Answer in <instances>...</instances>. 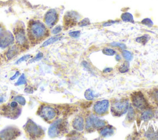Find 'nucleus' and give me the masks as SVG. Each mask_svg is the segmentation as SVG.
I'll return each instance as SVG.
<instances>
[{
	"instance_id": "nucleus-29",
	"label": "nucleus",
	"mask_w": 158,
	"mask_h": 140,
	"mask_svg": "<svg viewBox=\"0 0 158 140\" xmlns=\"http://www.w3.org/2000/svg\"><path fill=\"white\" fill-rule=\"evenodd\" d=\"M32 56L30 55H25L22 57H21L20 59H19L17 61H16V64H21L23 62H25V61H28L29 59H30Z\"/></svg>"
},
{
	"instance_id": "nucleus-1",
	"label": "nucleus",
	"mask_w": 158,
	"mask_h": 140,
	"mask_svg": "<svg viewBox=\"0 0 158 140\" xmlns=\"http://www.w3.org/2000/svg\"><path fill=\"white\" fill-rule=\"evenodd\" d=\"M27 36L32 44H37L48 36V30L44 24L32 20L28 24Z\"/></svg>"
},
{
	"instance_id": "nucleus-2",
	"label": "nucleus",
	"mask_w": 158,
	"mask_h": 140,
	"mask_svg": "<svg viewBox=\"0 0 158 140\" xmlns=\"http://www.w3.org/2000/svg\"><path fill=\"white\" fill-rule=\"evenodd\" d=\"M14 34L15 37L17 45L20 48L27 49L29 44L27 36H26L25 27L22 22H19L14 29Z\"/></svg>"
},
{
	"instance_id": "nucleus-30",
	"label": "nucleus",
	"mask_w": 158,
	"mask_h": 140,
	"mask_svg": "<svg viewBox=\"0 0 158 140\" xmlns=\"http://www.w3.org/2000/svg\"><path fill=\"white\" fill-rule=\"evenodd\" d=\"M43 57V53L41 52H38L35 57H34V58H32L30 59V61H29V63H33V62H36V61H40V60H41Z\"/></svg>"
},
{
	"instance_id": "nucleus-40",
	"label": "nucleus",
	"mask_w": 158,
	"mask_h": 140,
	"mask_svg": "<svg viewBox=\"0 0 158 140\" xmlns=\"http://www.w3.org/2000/svg\"><path fill=\"white\" fill-rule=\"evenodd\" d=\"M112 70H113V69L111 68H106L103 70V73H109Z\"/></svg>"
},
{
	"instance_id": "nucleus-39",
	"label": "nucleus",
	"mask_w": 158,
	"mask_h": 140,
	"mask_svg": "<svg viewBox=\"0 0 158 140\" xmlns=\"http://www.w3.org/2000/svg\"><path fill=\"white\" fill-rule=\"evenodd\" d=\"M19 75V71H17V72L15 73V74H14V75H13V76L11 77V80H14V79H16L17 77H18Z\"/></svg>"
},
{
	"instance_id": "nucleus-21",
	"label": "nucleus",
	"mask_w": 158,
	"mask_h": 140,
	"mask_svg": "<svg viewBox=\"0 0 158 140\" xmlns=\"http://www.w3.org/2000/svg\"><path fill=\"white\" fill-rule=\"evenodd\" d=\"M84 95H85V98L87 100H88V101H91V100H93L95 98L93 91L91 89H88L85 91Z\"/></svg>"
},
{
	"instance_id": "nucleus-20",
	"label": "nucleus",
	"mask_w": 158,
	"mask_h": 140,
	"mask_svg": "<svg viewBox=\"0 0 158 140\" xmlns=\"http://www.w3.org/2000/svg\"><path fill=\"white\" fill-rule=\"evenodd\" d=\"M145 136L148 139H158V132H156L152 129L151 131H148L145 134Z\"/></svg>"
},
{
	"instance_id": "nucleus-5",
	"label": "nucleus",
	"mask_w": 158,
	"mask_h": 140,
	"mask_svg": "<svg viewBox=\"0 0 158 140\" xmlns=\"http://www.w3.org/2000/svg\"><path fill=\"white\" fill-rule=\"evenodd\" d=\"M14 38L12 33L0 26V48L4 49L12 45Z\"/></svg>"
},
{
	"instance_id": "nucleus-27",
	"label": "nucleus",
	"mask_w": 158,
	"mask_h": 140,
	"mask_svg": "<svg viewBox=\"0 0 158 140\" xmlns=\"http://www.w3.org/2000/svg\"><path fill=\"white\" fill-rule=\"evenodd\" d=\"M103 53L105 55L108 56H114L116 55V52L110 48H104L103 50Z\"/></svg>"
},
{
	"instance_id": "nucleus-35",
	"label": "nucleus",
	"mask_w": 158,
	"mask_h": 140,
	"mask_svg": "<svg viewBox=\"0 0 158 140\" xmlns=\"http://www.w3.org/2000/svg\"><path fill=\"white\" fill-rule=\"evenodd\" d=\"M111 45L112 46H114V47H119L122 49H125L126 48V45L124 43H111Z\"/></svg>"
},
{
	"instance_id": "nucleus-28",
	"label": "nucleus",
	"mask_w": 158,
	"mask_h": 140,
	"mask_svg": "<svg viewBox=\"0 0 158 140\" xmlns=\"http://www.w3.org/2000/svg\"><path fill=\"white\" fill-rule=\"evenodd\" d=\"M14 101L17 102L19 104H21V106H25L26 103V100L25 99L21 96H17L14 98Z\"/></svg>"
},
{
	"instance_id": "nucleus-24",
	"label": "nucleus",
	"mask_w": 158,
	"mask_h": 140,
	"mask_svg": "<svg viewBox=\"0 0 158 140\" xmlns=\"http://www.w3.org/2000/svg\"><path fill=\"white\" fill-rule=\"evenodd\" d=\"M122 56L125 59L127 60V61H131V60H132V58H133L131 53L127 50H123L122 51Z\"/></svg>"
},
{
	"instance_id": "nucleus-14",
	"label": "nucleus",
	"mask_w": 158,
	"mask_h": 140,
	"mask_svg": "<svg viewBox=\"0 0 158 140\" xmlns=\"http://www.w3.org/2000/svg\"><path fill=\"white\" fill-rule=\"evenodd\" d=\"M72 126L77 131H82L85 127V123L83 117L80 116L76 117L72 122Z\"/></svg>"
},
{
	"instance_id": "nucleus-15",
	"label": "nucleus",
	"mask_w": 158,
	"mask_h": 140,
	"mask_svg": "<svg viewBox=\"0 0 158 140\" xmlns=\"http://www.w3.org/2000/svg\"><path fill=\"white\" fill-rule=\"evenodd\" d=\"M19 47L16 45H14L9 48L8 51L6 52V56L8 60H11L15 57L19 53Z\"/></svg>"
},
{
	"instance_id": "nucleus-33",
	"label": "nucleus",
	"mask_w": 158,
	"mask_h": 140,
	"mask_svg": "<svg viewBox=\"0 0 158 140\" xmlns=\"http://www.w3.org/2000/svg\"><path fill=\"white\" fill-rule=\"evenodd\" d=\"M90 20L88 18H85L83 20H82L80 22H79L78 25L80 27H85V26L90 25Z\"/></svg>"
},
{
	"instance_id": "nucleus-38",
	"label": "nucleus",
	"mask_w": 158,
	"mask_h": 140,
	"mask_svg": "<svg viewBox=\"0 0 158 140\" xmlns=\"http://www.w3.org/2000/svg\"><path fill=\"white\" fill-rule=\"evenodd\" d=\"M82 64H83V65L87 69V70H91V68L90 67V64H89L87 62H86V61H83V62H82Z\"/></svg>"
},
{
	"instance_id": "nucleus-18",
	"label": "nucleus",
	"mask_w": 158,
	"mask_h": 140,
	"mask_svg": "<svg viewBox=\"0 0 158 140\" xmlns=\"http://www.w3.org/2000/svg\"><path fill=\"white\" fill-rule=\"evenodd\" d=\"M114 130L110 127H106L103 129L101 132L100 135L103 137H109L114 134Z\"/></svg>"
},
{
	"instance_id": "nucleus-31",
	"label": "nucleus",
	"mask_w": 158,
	"mask_h": 140,
	"mask_svg": "<svg viewBox=\"0 0 158 140\" xmlns=\"http://www.w3.org/2000/svg\"><path fill=\"white\" fill-rule=\"evenodd\" d=\"M141 23L144 25H145L148 27H152L153 25V21H151V20L149 18H146V19H144L143 21H141Z\"/></svg>"
},
{
	"instance_id": "nucleus-36",
	"label": "nucleus",
	"mask_w": 158,
	"mask_h": 140,
	"mask_svg": "<svg viewBox=\"0 0 158 140\" xmlns=\"http://www.w3.org/2000/svg\"><path fill=\"white\" fill-rule=\"evenodd\" d=\"M117 22H119V21H108V22H105V23H104L103 24V25L104 26V27H108V26H110V25H113L114 24H116V23H117Z\"/></svg>"
},
{
	"instance_id": "nucleus-19",
	"label": "nucleus",
	"mask_w": 158,
	"mask_h": 140,
	"mask_svg": "<svg viewBox=\"0 0 158 140\" xmlns=\"http://www.w3.org/2000/svg\"><path fill=\"white\" fill-rule=\"evenodd\" d=\"M61 38H62V37L59 36V35H56L55 37H52L49 38L48 39H47V40L46 42H45L42 45V47H45V46H47L50 45L56 42L59 40V39H60Z\"/></svg>"
},
{
	"instance_id": "nucleus-26",
	"label": "nucleus",
	"mask_w": 158,
	"mask_h": 140,
	"mask_svg": "<svg viewBox=\"0 0 158 140\" xmlns=\"http://www.w3.org/2000/svg\"><path fill=\"white\" fill-rule=\"evenodd\" d=\"M27 81H26V78H25V76L24 74H22L20 77L18 78L17 82L16 83V86H19V85H24L26 83Z\"/></svg>"
},
{
	"instance_id": "nucleus-13",
	"label": "nucleus",
	"mask_w": 158,
	"mask_h": 140,
	"mask_svg": "<svg viewBox=\"0 0 158 140\" xmlns=\"http://www.w3.org/2000/svg\"><path fill=\"white\" fill-rule=\"evenodd\" d=\"M18 131H16V129L12 128H8L4 129L3 131L0 132V138L2 139H11L16 136V134Z\"/></svg>"
},
{
	"instance_id": "nucleus-42",
	"label": "nucleus",
	"mask_w": 158,
	"mask_h": 140,
	"mask_svg": "<svg viewBox=\"0 0 158 140\" xmlns=\"http://www.w3.org/2000/svg\"><path fill=\"white\" fill-rule=\"evenodd\" d=\"M116 61H119L121 59V57L120 55H116Z\"/></svg>"
},
{
	"instance_id": "nucleus-7",
	"label": "nucleus",
	"mask_w": 158,
	"mask_h": 140,
	"mask_svg": "<svg viewBox=\"0 0 158 140\" xmlns=\"http://www.w3.org/2000/svg\"><path fill=\"white\" fill-rule=\"evenodd\" d=\"M38 114L39 116L44 119L45 121L49 122L55 118L56 116V111L51 106L43 105L39 109Z\"/></svg>"
},
{
	"instance_id": "nucleus-16",
	"label": "nucleus",
	"mask_w": 158,
	"mask_h": 140,
	"mask_svg": "<svg viewBox=\"0 0 158 140\" xmlns=\"http://www.w3.org/2000/svg\"><path fill=\"white\" fill-rule=\"evenodd\" d=\"M153 117H154L153 112L149 109H148L142 113L141 118L144 121H148L149 120L152 118Z\"/></svg>"
},
{
	"instance_id": "nucleus-34",
	"label": "nucleus",
	"mask_w": 158,
	"mask_h": 140,
	"mask_svg": "<svg viewBox=\"0 0 158 140\" xmlns=\"http://www.w3.org/2000/svg\"><path fill=\"white\" fill-rule=\"evenodd\" d=\"M62 27L61 25H57L52 30V33L55 35L58 34L59 33H60L62 31Z\"/></svg>"
},
{
	"instance_id": "nucleus-41",
	"label": "nucleus",
	"mask_w": 158,
	"mask_h": 140,
	"mask_svg": "<svg viewBox=\"0 0 158 140\" xmlns=\"http://www.w3.org/2000/svg\"><path fill=\"white\" fill-rule=\"evenodd\" d=\"M154 97H155V99H156V101L158 103V90H156V92L154 93Z\"/></svg>"
},
{
	"instance_id": "nucleus-32",
	"label": "nucleus",
	"mask_w": 158,
	"mask_h": 140,
	"mask_svg": "<svg viewBox=\"0 0 158 140\" xmlns=\"http://www.w3.org/2000/svg\"><path fill=\"white\" fill-rule=\"evenodd\" d=\"M69 35L70 37L74 38H77L80 35V31L77 30V31H72L69 32Z\"/></svg>"
},
{
	"instance_id": "nucleus-9",
	"label": "nucleus",
	"mask_w": 158,
	"mask_h": 140,
	"mask_svg": "<svg viewBox=\"0 0 158 140\" xmlns=\"http://www.w3.org/2000/svg\"><path fill=\"white\" fill-rule=\"evenodd\" d=\"M106 125V122L95 115H91L86 120V129L92 130L103 128Z\"/></svg>"
},
{
	"instance_id": "nucleus-17",
	"label": "nucleus",
	"mask_w": 158,
	"mask_h": 140,
	"mask_svg": "<svg viewBox=\"0 0 158 140\" xmlns=\"http://www.w3.org/2000/svg\"><path fill=\"white\" fill-rule=\"evenodd\" d=\"M121 19L125 22H131L134 23V17L129 12H124L121 16Z\"/></svg>"
},
{
	"instance_id": "nucleus-22",
	"label": "nucleus",
	"mask_w": 158,
	"mask_h": 140,
	"mask_svg": "<svg viewBox=\"0 0 158 140\" xmlns=\"http://www.w3.org/2000/svg\"><path fill=\"white\" fill-rule=\"evenodd\" d=\"M128 111L129 112H128V115H127V118L130 122H131L135 118V111L134 108L132 107H131V106H129Z\"/></svg>"
},
{
	"instance_id": "nucleus-10",
	"label": "nucleus",
	"mask_w": 158,
	"mask_h": 140,
	"mask_svg": "<svg viewBox=\"0 0 158 140\" xmlns=\"http://www.w3.org/2000/svg\"><path fill=\"white\" fill-rule=\"evenodd\" d=\"M44 21L48 27H53L58 21V14L56 10L55 9L48 10L45 15Z\"/></svg>"
},
{
	"instance_id": "nucleus-43",
	"label": "nucleus",
	"mask_w": 158,
	"mask_h": 140,
	"mask_svg": "<svg viewBox=\"0 0 158 140\" xmlns=\"http://www.w3.org/2000/svg\"><path fill=\"white\" fill-rule=\"evenodd\" d=\"M4 98H2V97H0V103H3V102H4Z\"/></svg>"
},
{
	"instance_id": "nucleus-25",
	"label": "nucleus",
	"mask_w": 158,
	"mask_h": 140,
	"mask_svg": "<svg viewBox=\"0 0 158 140\" xmlns=\"http://www.w3.org/2000/svg\"><path fill=\"white\" fill-rule=\"evenodd\" d=\"M149 39V37L148 35H143L140 37H138L136 39V42L139 43H142L143 45L146 44L147 42Z\"/></svg>"
},
{
	"instance_id": "nucleus-11",
	"label": "nucleus",
	"mask_w": 158,
	"mask_h": 140,
	"mask_svg": "<svg viewBox=\"0 0 158 140\" xmlns=\"http://www.w3.org/2000/svg\"><path fill=\"white\" fill-rule=\"evenodd\" d=\"M80 19V16L75 11H69L64 16V24L65 26L71 27L75 25Z\"/></svg>"
},
{
	"instance_id": "nucleus-3",
	"label": "nucleus",
	"mask_w": 158,
	"mask_h": 140,
	"mask_svg": "<svg viewBox=\"0 0 158 140\" xmlns=\"http://www.w3.org/2000/svg\"><path fill=\"white\" fill-rule=\"evenodd\" d=\"M129 108V101L127 99H122L113 103L111 106V112L116 117H120L128 111Z\"/></svg>"
},
{
	"instance_id": "nucleus-8",
	"label": "nucleus",
	"mask_w": 158,
	"mask_h": 140,
	"mask_svg": "<svg viewBox=\"0 0 158 140\" xmlns=\"http://www.w3.org/2000/svg\"><path fill=\"white\" fill-rule=\"evenodd\" d=\"M131 102L135 108L143 111L148 107V103L141 92H135L131 95Z\"/></svg>"
},
{
	"instance_id": "nucleus-4",
	"label": "nucleus",
	"mask_w": 158,
	"mask_h": 140,
	"mask_svg": "<svg viewBox=\"0 0 158 140\" xmlns=\"http://www.w3.org/2000/svg\"><path fill=\"white\" fill-rule=\"evenodd\" d=\"M25 129L29 136L32 139L40 138L42 137L44 134L42 129L32 120H29V121L25 124Z\"/></svg>"
},
{
	"instance_id": "nucleus-12",
	"label": "nucleus",
	"mask_w": 158,
	"mask_h": 140,
	"mask_svg": "<svg viewBox=\"0 0 158 140\" xmlns=\"http://www.w3.org/2000/svg\"><path fill=\"white\" fill-rule=\"evenodd\" d=\"M109 107V101L108 99H104L98 101L94 105V111L98 115H103L108 112Z\"/></svg>"
},
{
	"instance_id": "nucleus-37",
	"label": "nucleus",
	"mask_w": 158,
	"mask_h": 140,
	"mask_svg": "<svg viewBox=\"0 0 158 140\" xmlns=\"http://www.w3.org/2000/svg\"><path fill=\"white\" fill-rule=\"evenodd\" d=\"M9 106H11V107L12 108L16 109V108H17V107H18V103L16 102V101H12V102L11 103V104H9Z\"/></svg>"
},
{
	"instance_id": "nucleus-6",
	"label": "nucleus",
	"mask_w": 158,
	"mask_h": 140,
	"mask_svg": "<svg viewBox=\"0 0 158 140\" xmlns=\"http://www.w3.org/2000/svg\"><path fill=\"white\" fill-rule=\"evenodd\" d=\"M65 122L62 119H58L52 123L48 129V135L51 138L59 136L65 129Z\"/></svg>"
},
{
	"instance_id": "nucleus-23",
	"label": "nucleus",
	"mask_w": 158,
	"mask_h": 140,
	"mask_svg": "<svg viewBox=\"0 0 158 140\" xmlns=\"http://www.w3.org/2000/svg\"><path fill=\"white\" fill-rule=\"evenodd\" d=\"M130 64L129 62H125L119 68V71L121 73H126L129 70Z\"/></svg>"
}]
</instances>
